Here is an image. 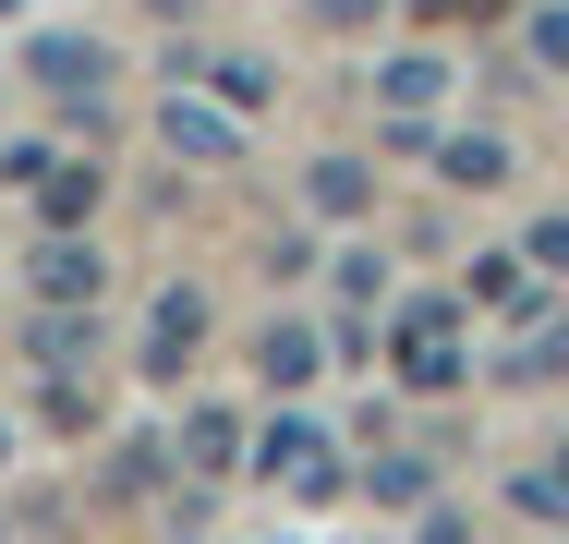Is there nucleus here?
I'll use <instances>...</instances> for the list:
<instances>
[{
	"mask_svg": "<svg viewBox=\"0 0 569 544\" xmlns=\"http://www.w3.org/2000/svg\"><path fill=\"white\" fill-rule=\"evenodd\" d=\"M254 472L291 484V496H340V435L328 424H267L254 435Z\"/></svg>",
	"mask_w": 569,
	"mask_h": 544,
	"instance_id": "nucleus-4",
	"label": "nucleus"
},
{
	"mask_svg": "<svg viewBox=\"0 0 569 544\" xmlns=\"http://www.w3.org/2000/svg\"><path fill=\"white\" fill-rule=\"evenodd\" d=\"M425 496H437L425 460H388V472H376V508H425Z\"/></svg>",
	"mask_w": 569,
	"mask_h": 544,
	"instance_id": "nucleus-14",
	"label": "nucleus"
},
{
	"mask_svg": "<svg viewBox=\"0 0 569 544\" xmlns=\"http://www.w3.org/2000/svg\"><path fill=\"white\" fill-rule=\"evenodd\" d=\"M24 291H37V303H98V291H110V254H98L86 230H49V242L24 254Z\"/></svg>",
	"mask_w": 569,
	"mask_h": 544,
	"instance_id": "nucleus-6",
	"label": "nucleus"
},
{
	"mask_svg": "<svg viewBox=\"0 0 569 544\" xmlns=\"http://www.w3.org/2000/svg\"><path fill=\"white\" fill-rule=\"evenodd\" d=\"M388 375H400V387H449V375H460V303H449V291L388 303Z\"/></svg>",
	"mask_w": 569,
	"mask_h": 544,
	"instance_id": "nucleus-2",
	"label": "nucleus"
},
{
	"mask_svg": "<svg viewBox=\"0 0 569 544\" xmlns=\"http://www.w3.org/2000/svg\"><path fill=\"white\" fill-rule=\"evenodd\" d=\"M437 182H449V194H485V182H509V145H497V133H449V145H437Z\"/></svg>",
	"mask_w": 569,
	"mask_h": 544,
	"instance_id": "nucleus-10",
	"label": "nucleus"
},
{
	"mask_svg": "<svg viewBox=\"0 0 569 544\" xmlns=\"http://www.w3.org/2000/svg\"><path fill=\"white\" fill-rule=\"evenodd\" d=\"M376 12H388V0H316V24H328V37H363Z\"/></svg>",
	"mask_w": 569,
	"mask_h": 544,
	"instance_id": "nucleus-16",
	"label": "nucleus"
},
{
	"mask_svg": "<svg viewBox=\"0 0 569 544\" xmlns=\"http://www.w3.org/2000/svg\"><path fill=\"white\" fill-rule=\"evenodd\" d=\"M146 12H158V24H194V12H207V0H146Z\"/></svg>",
	"mask_w": 569,
	"mask_h": 544,
	"instance_id": "nucleus-19",
	"label": "nucleus"
},
{
	"mask_svg": "<svg viewBox=\"0 0 569 544\" xmlns=\"http://www.w3.org/2000/svg\"><path fill=\"white\" fill-rule=\"evenodd\" d=\"M207 85H219V109H267V98H279V61H267V49H219Z\"/></svg>",
	"mask_w": 569,
	"mask_h": 544,
	"instance_id": "nucleus-11",
	"label": "nucleus"
},
{
	"mask_svg": "<svg viewBox=\"0 0 569 544\" xmlns=\"http://www.w3.org/2000/svg\"><path fill=\"white\" fill-rule=\"evenodd\" d=\"M521 266H546V279H569V218H546V230H533V254H521Z\"/></svg>",
	"mask_w": 569,
	"mask_h": 544,
	"instance_id": "nucleus-17",
	"label": "nucleus"
},
{
	"mask_svg": "<svg viewBox=\"0 0 569 544\" xmlns=\"http://www.w3.org/2000/svg\"><path fill=\"white\" fill-rule=\"evenodd\" d=\"M24 61H37V85H49V98H73L86 121H98V85H110V49H98V37H37Z\"/></svg>",
	"mask_w": 569,
	"mask_h": 544,
	"instance_id": "nucleus-8",
	"label": "nucleus"
},
{
	"mask_svg": "<svg viewBox=\"0 0 569 544\" xmlns=\"http://www.w3.org/2000/svg\"><path fill=\"white\" fill-rule=\"evenodd\" d=\"M158 133H170V158H194V170H230V158H242V109L194 98V85H182V98L158 109Z\"/></svg>",
	"mask_w": 569,
	"mask_h": 544,
	"instance_id": "nucleus-7",
	"label": "nucleus"
},
{
	"mask_svg": "<svg viewBox=\"0 0 569 544\" xmlns=\"http://www.w3.org/2000/svg\"><path fill=\"white\" fill-rule=\"evenodd\" d=\"M303 194H316V218H363V206H376L363 158H316V182H303Z\"/></svg>",
	"mask_w": 569,
	"mask_h": 544,
	"instance_id": "nucleus-13",
	"label": "nucleus"
},
{
	"mask_svg": "<svg viewBox=\"0 0 569 544\" xmlns=\"http://www.w3.org/2000/svg\"><path fill=\"white\" fill-rule=\"evenodd\" d=\"M449 61H437V49H388V61H376V109H388V133H400V145H412V158H437V109H449Z\"/></svg>",
	"mask_w": 569,
	"mask_h": 544,
	"instance_id": "nucleus-3",
	"label": "nucleus"
},
{
	"mask_svg": "<svg viewBox=\"0 0 569 544\" xmlns=\"http://www.w3.org/2000/svg\"><path fill=\"white\" fill-rule=\"evenodd\" d=\"M182 460H194L207 484H219V472H242V412H194V424H182Z\"/></svg>",
	"mask_w": 569,
	"mask_h": 544,
	"instance_id": "nucleus-12",
	"label": "nucleus"
},
{
	"mask_svg": "<svg viewBox=\"0 0 569 544\" xmlns=\"http://www.w3.org/2000/svg\"><path fill=\"white\" fill-rule=\"evenodd\" d=\"M0 182L49 218V230H86V218L110 206V170H98V158H73V145H12V158H0Z\"/></svg>",
	"mask_w": 569,
	"mask_h": 544,
	"instance_id": "nucleus-1",
	"label": "nucleus"
},
{
	"mask_svg": "<svg viewBox=\"0 0 569 544\" xmlns=\"http://www.w3.org/2000/svg\"><path fill=\"white\" fill-rule=\"evenodd\" d=\"M254 375H267V387H316V375H328V339H316V326H267V339H254Z\"/></svg>",
	"mask_w": 569,
	"mask_h": 544,
	"instance_id": "nucleus-9",
	"label": "nucleus"
},
{
	"mask_svg": "<svg viewBox=\"0 0 569 544\" xmlns=\"http://www.w3.org/2000/svg\"><path fill=\"white\" fill-rule=\"evenodd\" d=\"M472 303H521V254H472Z\"/></svg>",
	"mask_w": 569,
	"mask_h": 544,
	"instance_id": "nucleus-15",
	"label": "nucleus"
},
{
	"mask_svg": "<svg viewBox=\"0 0 569 544\" xmlns=\"http://www.w3.org/2000/svg\"><path fill=\"white\" fill-rule=\"evenodd\" d=\"M194 351H207V291H194V279H170V291L146 303V375L170 387V375H194Z\"/></svg>",
	"mask_w": 569,
	"mask_h": 544,
	"instance_id": "nucleus-5",
	"label": "nucleus"
},
{
	"mask_svg": "<svg viewBox=\"0 0 569 544\" xmlns=\"http://www.w3.org/2000/svg\"><path fill=\"white\" fill-rule=\"evenodd\" d=\"M412 544H472V533H460V508H437V496H425V533H412Z\"/></svg>",
	"mask_w": 569,
	"mask_h": 544,
	"instance_id": "nucleus-18",
	"label": "nucleus"
}]
</instances>
